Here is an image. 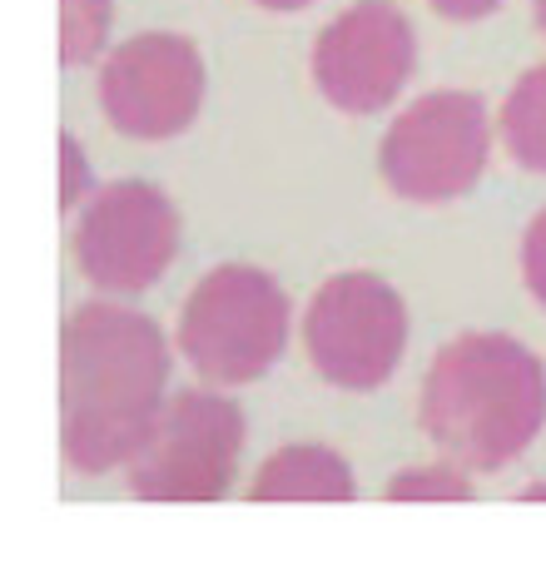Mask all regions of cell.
Here are the masks:
<instances>
[{
    "instance_id": "6da1fadb",
    "label": "cell",
    "mask_w": 546,
    "mask_h": 566,
    "mask_svg": "<svg viewBox=\"0 0 546 566\" xmlns=\"http://www.w3.org/2000/svg\"><path fill=\"white\" fill-rule=\"evenodd\" d=\"M169 378L165 333L129 308L90 303L60 343V442L75 472H109L159 422Z\"/></svg>"
},
{
    "instance_id": "7a4b0ae2",
    "label": "cell",
    "mask_w": 546,
    "mask_h": 566,
    "mask_svg": "<svg viewBox=\"0 0 546 566\" xmlns=\"http://www.w3.org/2000/svg\"><path fill=\"white\" fill-rule=\"evenodd\" d=\"M546 422V368L502 333H468L432 358L422 428L462 472H497L532 448Z\"/></svg>"
},
{
    "instance_id": "3957f363",
    "label": "cell",
    "mask_w": 546,
    "mask_h": 566,
    "mask_svg": "<svg viewBox=\"0 0 546 566\" xmlns=\"http://www.w3.org/2000/svg\"><path fill=\"white\" fill-rule=\"evenodd\" d=\"M179 348L204 382H254L288 348V298L264 269L224 264L185 303Z\"/></svg>"
},
{
    "instance_id": "277c9868",
    "label": "cell",
    "mask_w": 546,
    "mask_h": 566,
    "mask_svg": "<svg viewBox=\"0 0 546 566\" xmlns=\"http://www.w3.org/2000/svg\"><path fill=\"white\" fill-rule=\"evenodd\" d=\"M239 448L244 412L219 392H185L129 458V492L139 502H219L234 482Z\"/></svg>"
},
{
    "instance_id": "5b68a950",
    "label": "cell",
    "mask_w": 546,
    "mask_h": 566,
    "mask_svg": "<svg viewBox=\"0 0 546 566\" xmlns=\"http://www.w3.org/2000/svg\"><path fill=\"white\" fill-rule=\"evenodd\" d=\"M487 149L492 129L482 99L462 90H438L392 119L382 139V179L392 185V195L412 205H442L477 185L487 169Z\"/></svg>"
},
{
    "instance_id": "8992f818",
    "label": "cell",
    "mask_w": 546,
    "mask_h": 566,
    "mask_svg": "<svg viewBox=\"0 0 546 566\" xmlns=\"http://www.w3.org/2000/svg\"><path fill=\"white\" fill-rule=\"evenodd\" d=\"M308 358L333 388L368 392L392 378L408 348V308L372 274H338L318 289L303 323Z\"/></svg>"
},
{
    "instance_id": "52a82bcc",
    "label": "cell",
    "mask_w": 546,
    "mask_h": 566,
    "mask_svg": "<svg viewBox=\"0 0 546 566\" xmlns=\"http://www.w3.org/2000/svg\"><path fill=\"white\" fill-rule=\"evenodd\" d=\"M412 65H418V40L392 0L348 6L313 45V80L323 99L343 115L388 109L408 85Z\"/></svg>"
},
{
    "instance_id": "ba28073f",
    "label": "cell",
    "mask_w": 546,
    "mask_h": 566,
    "mask_svg": "<svg viewBox=\"0 0 546 566\" xmlns=\"http://www.w3.org/2000/svg\"><path fill=\"white\" fill-rule=\"evenodd\" d=\"M179 249V214L155 185L119 179L90 199L75 229V259L95 289L145 293Z\"/></svg>"
},
{
    "instance_id": "9c48e42d",
    "label": "cell",
    "mask_w": 546,
    "mask_h": 566,
    "mask_svg": "<svg viewBox=\"0 0 546 566\" xmlns=\"http://www.w3.org/2000/svg\"><path fill=\"white\" fill-rule=\"evenodd\" d=\"M99 99L119 135L175 139L204 99V60L179 35H135L105 60Z\"/></svg>"
},
{
    "instance_id": "30bf717a",
    "label": "cell",
    "mask_w": 546,
    "mask_h": 566,
    "mask_svg": "<svg viewBox=\"0 0 546 566\" xmlns=\"http://www.w3.org/2000/svg\"><path fill=\"white\" fill-rule=\"evenodd\" d=\"M249 497L254 502H353L358 488H353L348 462L333 448L298 442V448L273 452L264 468H259Z\"/></svg>"
},
{
    "instance_id": "8fae6325",
    "label": "cell",
    "mask_w": 546,
    "mask_h": 566,
    "mask_svg": "<svg viewBox=\"0 0 546 566\" xmlns=\"http://www.w3.org/2000/svg\"><path fill=\"white\" fill-rule=\"evenodd\" d=\"M502 139L522 169L546 175V65L527 70L502 105Z\"/></svg>"
},
{
    "instance_id": "7c38bea8",
    "label": "cell",
    "mask_w": 546,
    "mask_h": 566,
    "mask_svg": "<svg viewBox=\"0 0 546 566\" xmlns=\"http://www.w3.org/2000/svg\"><path fill=\"white\" fill-rule=\"evenodd\" d=\"M109 35V0H60V60L85 65Z\"/></svg>"
},
{
    "instance_id": "4fadbf2b",
    "label": "cell",
    "mask_w": 546,
    "mask_h": 566,
    "mask_svg": "<svg viewBox=\"0 0 546 566\" xmlns=\"http://www.w3.org/2000/svg\"><path fill=\"white\" fill-rule=\"evenodd\" d=\"M392 502H472V482L458 468H412L388 488Z\"/></svg>"
},
{
    "instance_id": "5bb4252c",
    "label": "cell",
    "mask_w": 546,
    "mask_h": 566,
    "mask_svg": "<svg viewBox=\"0 0 546 566\" xmlns=\"http://www.w3.org/2000/svg\"><path fill=\"white\" fill-rule=\"evenodd\" d=\"M522 279H527L532 298L546 308V209L532 219L527 239H522Z\"/></svg>"
},
{
    "instance_id": "9a60e30c",
    "label": "cell",
    "mask_w": 546,
    "mask_h": 566,
    "mask_svg": "<svg viewBox=\"0 0 546 566\" xmlns=\"http://www.w3.org/2000/svg\"><path fill=\"white\" fill-rule=\"evenodd\" d=\"M502 0H432V10L438 15H448V20H482V15H492Z\"/></svg>"
},
{
    "instance_id": "2e32d148",
    "label": "cell",
    "mask_w": 546,
    "mask_h": 566,
    "mask_svg": "<svg viewBox=\"0 0 546 566\" xmlns=\"http://www.w3.org/2000/svg\"><path fill=\"white\" fill-rule=\"evenodd\" d=\"M60 149H65V195H60V199H65V205H75V199H80V149H75V139H65Z\"/></svg>"
},
{
    "instance_id": "e0dca14e",
    "label": "cell",
    "mask_w": 546,
    "mask_h": 566,
    "mask_svg": "<svg viewBox=\"0 0 546 566\" xmlns=\"http://www.w3.org/2000/svg\"><path fill=\"white\" fill-rule=\"evenodd\" d=\"M259 6H269V10H303V6H313V0H259Z\"/></svg>"
},
{
    "instance_id": "ac0fdd59",
    "label": "cell",
    "mask_w": 546,
    "mask_h": 566,
    "mask_svg": "<svg viewBox=\"0 0 546 566\" xmlns=\"http://www.w3.org/2000/svg\"><path fill=\"white\" fill-rule=\"evenodd\" d=\"M522 497H527V502H546V488H527Z\"/></svg>"
},
{
    "instance_id": "d6986e66",
    "label": "cell",
    "mask_w": 546,
    "mask_h": 566,
    "mask_svg": "<svg viewBox=\"0 0 546 566\" xmlns=\"http://www.w3.org/2000/svg\"><path fill=\"white\" fill-rule=\"evenodd\" d=\"M537 25L546 30V0H537Z\"/></svg>"
}]
</instances>
